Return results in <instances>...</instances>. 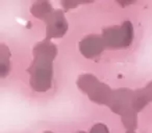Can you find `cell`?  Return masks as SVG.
<instances>
[{"mask_svg": "<svg viewBox=\"0 0 152 133\" xmlns=\"http://www.w3.org/2000/svg\"><path fill=\"white\" fill-rule=\"evenodd\" d=\"M80 3H83V2H74V1H61V5H63L64 9H65L66 11L73 9L74 7H76L77 4H80Z\"/></svg>", "mask_w": 152, "mask_h": 133, "instance_id": "12", "label": "cell"}, {"mask_svg": "<svg viewBox=\"0 0 152 133\" xmlns=\"http://www.w3.org/2000/svg\"><path fill=\"white\" fill-rule=\"evenodd\" d=\"M30 12L36 18L45 20L54 11H53L51 3L48 2V1H37L31 5Z\"/></svg>", "mask_w": 152, "mask_h": 133, "instance_id": "8", "label": "cell"}, {"mask_svg": "<svg viewBox=\"0 0 152 133\" xmlns=\"http://www.w3.org/2000/svg\"><path fill=\"white\" fill-rule=\"evenodd\" d=\"M34 61L28 68L30 86L38 93L50 89L53 78V60L56 57L57 48L49 40L40 42L32 50Z\"/></svg>", "mask_w": 152, "mask_h": 133, "instance_id": "1", "label": "cell"}, {"mask_svg": "<svg viewBox=\"0 0 152 133\" xmlns=\"http://www.w3.org/2000/svg\"><path fill=\"white\" fill-rule=\"evenodd\" d=\"M101 36L107 48H127L133 40V26L131 22L125 21L119 26L104 28Z\"/></svg>", "mask_w": 152, "mask_h": 133, "instance_id": "3", "label": "cell"}, {"mask_svg": "<svg viewBox=\"0 0 152 133\" xmlns=\"http://www.w3.org/2000/svg\"><path fill=\"white\" fill-rule=\"evenodd\" d=\"M105 49V44L102 36L90 34L83 38L79 43V50L86 58H95L99 56Z\"/></svg>", "mask_w": 152, "mask_h": 133, "instance_id": "6", "label": "cell"}, {"mask_svg": "<svg viewBox=\"0 0 152 133\" xmlns=\"http://www.w3.org/2000/svg\"><path fill=\"white\" fill-rule=\"evenodd\" d=\"M44 133H53V132H51V131H46V132H44Z\"/></svg>", "mask_w": 152, "mask_h": 133, "instance_id": "15", "label": "cell"}, {"mask_svg": "<svg viewBox=\"0 0 152 133\" xmlns=\"http://www.w3.org/2000/svg\"><path fill=\"white\" fill-rule=\"evenodd\" d=\"M90 133H110L107 127L104 124H101V123H98V124L94 125L93 127L90 130Z\"/></svg>", "mask_w": 152, "mask_h": 133, "instance_id": "11", "label": "cell"}, {"mask_svg": "<svg viewBox=\"0 0 152 133\" xmlns=\"http://www.w3.org/2000/svg\"><path fill=\"white\" fill-rule=\"evenodd\" d=\"M150 102H152V81L143 89H139L133 92L131 108L137 113Z\"/></svg>", "mask_w": 152, "mask_h": 133, "instance_id": "7", "label": "cell"}, {"mask_svg": "<svg viewBox=\"0 0 152 133\" xmlns=\"http://www.w3.org/2000/svg\"><path fill=\"white\" fill-rule=\"evenodd\" d=\"M133 92L129 89L121 87L116 91H113L112 97L108 101L107 106L113 112L122 116L127 111L131 110V102H132ZM133 110V109H132Z\"/></svg>", "mask_w": 152, "mask_h": 133, "instance_id": "4", "label": "cell"}, {"mask_svg": "<svg viewBox=\"0 0 152 133\" xmlns=\"http://www.w3.org/2000/svg\"><path fill=\"white\" fill-rule=\"evenodd\" d=\"M11 63H10V51L4 45H1V52H0V74L2 77H5L10 72Z\"/></svg>", "mask_w": 152, "mask_h": 133, "instance_id": "9", "label": "cell"}, {"mask_svg": "<svg viewBox=\"0 0 152 133\" xmlns=\"http://www.w3.org/2000/svg\"><path fill=\"white\" fill-rule=\"evenodd\" d=\"M77 86L89 96L91 101L101 105H107L113 94L110 87L93 74L80 75L77 79Z\"/></svg>", "mask_w": 152, "mask_h": 133, "instance_id": "2", "label": "cell"}, {"mask_svg": "<svg viewBox=\"0 0 152 133\" xmlns=\"http://www.w3.org/2000/svg\"><path fill=\"white\" fill-rule=\"evenodd\" d=\"M127 133H135V132H134V131H128Z\"/></svg>", "mask_w": 152, "mask_h": 133, "instance_id": "13", "label": "cell"}, {"mask_svg": "<svg viewBox=\"0 0 152 133\" xmlns=\"http://www.w3.org/2000/svg\"><path fill=\"white\" fill-rule=\"evenodd\" d=\"M76 133H86V132H83V131H78V132H76Z\"/></svg>", "mask_w": 152, "mask_h": 133, "instance_id": "14", "label": "cell"}, {"mask_svg": "<svg viewBox=\"0 0 152 133\" xmlns=\"http://www.w3.org/2000/svg\"><path fill=\"white\" fill-rule=\"evenodd\" d=\"M137 112L134 110H129L127 111L125 114H123L121 116L122 118V123L123 126L127 129L128 131H134L137 127Z\"/></svg>", "mask_w": 152, "mask_h": 133, "instance_id": "10", "label": "cell"}, {"mask_svg": "<svg viewBox=\"0 0 152 133\" xmlns=\"http://www.w3.org/2000/svg\"><path fill=\"white\" fill-rule=\"evenodd\" d=\"M44 21L46 23V40L61 38L67 32L68 22L61 11H54Z\"/></svg>", "mask_w": 152, "mask_h": 133, "instance_id": "5", "label": "cell"}]
</instances>
